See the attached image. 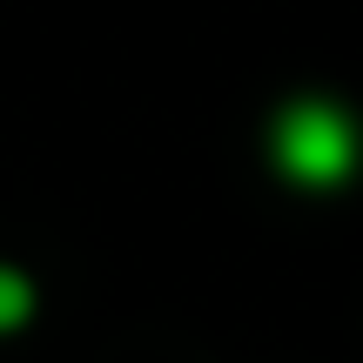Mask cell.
I'll list each match as a JSON object with an SVG mask.
<instances>
[{"label":"cell","instance_id":"obj_2","mask_svg":"<svg viewBox=\"0 0 363 363\" xmlns=\"http://www.w3.org/2000/svg\"><path fill=\"white\" fill-rule=\"evenodd\" d=\"M27 310H34V289H27L13 269H0V330H13Z\"/></svg>","mask_w":363,"mask_h":363},{"label":"cell","instance_id":"obj_1","mask_svg":"<svg viewBox=\"0 0 363 363\" xmlns=\"http://www.w3.org/2000/svg\"><path fill=\"white\" fill-rule=\"evenodd\" d=\"M276 155H283V169L296 175V182H316V189H330V182L350 175V162H357V135H350V121H343L337 108L303 101V108H289V115H283Z\"/></svg>","mask_w":363,"mask_h":363}]
</instances>
